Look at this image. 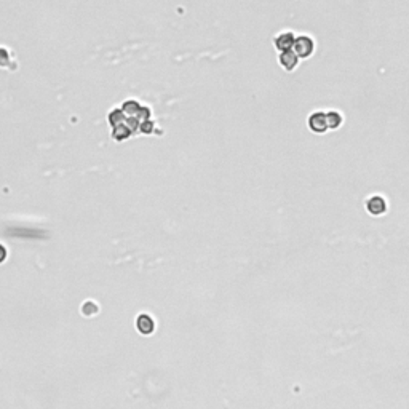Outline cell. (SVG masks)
<instances>
[{
    "mask_svg": "<svg viewBox=\"0 0 409 409\" xmlns=\"http://www.w3.org/2000/svg\"><path fill=\"white\" fill-rule=\"evenodd\" d=\"M292 50L297 54V58H309L312 56L313 50H315V42H313L310 36H299L296 37Z\"/></svg>",
    "mask_w": 409,
    "mask_h": 409,
    "instance_id": "6da1fadb",
    "label": "cell"
},
{
    "mask_svg": "<svg viewBox=\"0 0 409 409\" xmlns=\"http://www.w3.org/2000/svg\"><path fill=\"white\" fill-rule=\"evenodd\" d=\"M307 123H309V128L313 133H325L326 129H328V125H326V112L317 111V112L310 114Z\"/></svg>",
    "mask_w": 409,
    "mask_h": 409,
    "instance_id": "7a4b0ae2",
    "label": "cell"
},
{
    "mask_svg": "<svg viewBox=\"0 0 409 409\" xmlns=\"http://www.w3.org/2000/svg\"><path fill=\"white\" fill-rule=\"evenodd\" d=\"M294 42H296V37H294V34L292 32H282V34H278V36L275 37V40H274L277 50H280L282 53L292 50Z\"/></svg>",
    "mask_w": 409,
    "mask_h": 409,
    "instance_id": "3957f363",
    "label": "cell"
},
{
    "mask_svg": "<svg viewBox=\"0 0 409 409\" xmlns=\"http://www.w3.org/2000/svg\"><path fill=\"white\" fill-rule=\"evenodd\" d=\"M366 209L374 216H380L387 211V202L380 195H374L366 202Z\"/></svg>",
    "mask_w": 409,
    "mask_h": 409,
    "instance_id": "277c9868",
    "label": "cell"
},
{
    "mask_svg": "<svg viewBox=\"0 0 409 409\" xmlns=\"http://www.w3.org/2000/svg\"><path fill=\"white\" fill-rule=\"evenodd\" d=\"M278 61H280V64L285 67L286 71H294L296 67H297L299 58H297V54L294 53V50H288V51L280 53Z\"/></svg>",
    "mask_w": 409,
    "mask_h": 409,
    "instance_id": "5b68a950",
    "label": "cell"
},
{
    "mask_svg": "<svg viewBox=\"0 0 409 409\" xmlns=\"http://www.w3.org/2000/svg\"><path fill=\"white\" fill-rule=\"evenodd\" d=\"M136 326H138L141 334H152V331L155 328L154 320L149 315H139L138 320H136Z\"/></svg>",
    "mask_w": 409,
    "mask_h": 409,
    "instance_id": "8992f818",
    "label": "cell"
},
{
    "mask_svg": "<svg viewBox=\"0 0 409 409\" xmlns=\"http://www.w3.org/2000/svg\"><path fill=\"white\" fill-rule=\"evenodd\" d=\"M344 117L342 114L337 111H329L326 112V125H328V129H337L340 125H342Z\"/></svg>",
    "mask_w": 409,
    "mask_h": 409,
    "instance_id": "52a82bcc",
    "label": "cell"
},
{
    "mask_svg": "<svg viewBox=\"0 0 409 409\" xmlns=\"http://www.w3.org/2000/svg\"><path fill=\"white\" fill-rule=\"evenodd\" d=\"M6 59H8V54H6L5 50H0V66H3L6 63Z\"/></svg>",
    "mask_w": 409,
    "mask_h": 409,
    "instance_id": "ba28073f",
    "label": "cell"
},
{
    "mask_svg": "<svg viewBox=\"0 0 409 409\" xmlns=\"http://www.w3.org/2000/svg\"><path fill=\"white\" fill-rule=\"evenodd\" d=\"M5 257H6V249L2 243H0V262H3L5 261Z\"/></svg>",
    "mask_w": 409,
    "mask_h": 409,
    "instance_id": "9c48e42d",
    "label": "cell"
}]
</instances>
